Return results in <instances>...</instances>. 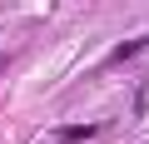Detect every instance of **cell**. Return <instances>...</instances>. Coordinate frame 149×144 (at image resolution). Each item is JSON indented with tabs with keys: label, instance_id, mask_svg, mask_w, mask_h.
I'll use <instances>...</instances> for the list:
<instances>
[{
	"label": "cell",
	"instance_id": "obj_1",
	"mask_svg": "<svg viewBox=\"0 0 149 144\" xmlns=\"http://www.w3.org/2000/svg\"><path fill=\"white\" fill-rule=\"evenodd\" d=\"M95 134V124H65V129H55V144H70V139H90Z\"/></svg>",
	"mask_w": 149,
	"mask_h": 144
}]
</instances>
